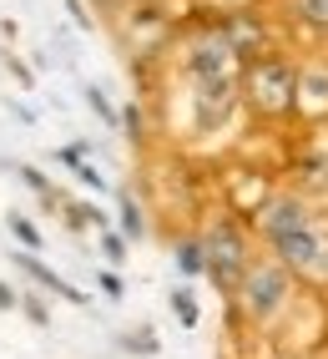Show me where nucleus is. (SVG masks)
Segmentation results:
<instances>
[{"label": "nucleus", "mask_w": 328, "mask_h": 359, "mask_svg": "<svg viewBox=\"0 0 328 359\" xmlns=\"http://www.w3.org/2000/svg\"><path fill=\"white\" fill-rule=\"evenodd\" d=\"M252 233L298 283H328V223L303 193H268L252 208Z\"/></svg>", "instance_id": "1"}, {"label": "nucleus", "mask_w": 328, "mask_h": 359, "mask_svg": "<svg viewBox=\"0 0 328 359\" xmlns=\"http://www.w3.org/2000/svg\"><path fill=\"white\" fill-rule=\"evenodd\" d=\"M232 304H238V314H243L252 329H273V324L298 304V278H293L278 258L257 253V258L248 263L243 283L232 289Z\"/></svg>", "instance_id": "2"}, {"label": "nucleus", "mask_w": 328, "mask_h": 359, "mask_svg": "<svg viewBox=\"0 0 328 359\" xmlns=\"http://www.w3.org/2000/svg\"><path fill=\"white\" fill-rule=\"evenodd\" d=\"M243 107L257 122H288L298 116V66L278 51H263L243 66Z\"/></svg>", "instance_id": "3"}, {"label": "nucleus", "mask_w": 328, "mask_h": 359, "mask_svg": "<svg viewBox=\"0 0 328 359\" xmlns=\"http://www.w3.org/2000/svg\"><path fill=\"white\" fill-rule=\"evenodd\" d=\"M202 238V253H207V278L218 283V289L232 299V289L243 283V273H248V263L257 258V248H252V233L238 223V218H213L207 223V233H197Z\"/></svg>", "instance_id": "4"}, {"label": "nucleus", "mask_w": 328, "mask_h": 359, "mask_svg": "<svg viewBox=\"0 0 328 359\" xmlns=\"http://www.w3.org/2000/svg\"><path fill=\"white\" fill-rule=\"evenodd\" d=\"M298 116L323 127L328 122V61H303L298 66Z\"/></svg>", "instance_id": "5"}, {"label": "nucleus", "mask_w": 328, "mask_h": 359, "mask_svg": "<svg viewBox=\"0 0 328 359\" xmlns=\"http://www.w3.org/2000/svg\"><path fill=\"white\" fill-rule=\"evenodd\" d=\"M10 258H15V269L26 273V278H36V283H41L45 294H56V299H66V304H76V309H86V304H91V299H86V294L76 289V283H66V278H56V273L45 269V263H41L36 253H10Z\"/></svg>", "instance_id": "6"}, {"label": "nucleus", "mask_w": 328, "mask_h": 359, "mask_svg": "<svg viewBox=\"0 0 328 359\" xmlns=\"http://www.w3.org/2000/svg\"><path fill=\"white\" fill-rule=\"evenodd\" d=\"M288 11L303 31H313V36H328V0H288Z\"/></svg>", "instance_id": "7"}, {"label": "nucleus", "mask_w": 328, "mask_h": 359, "mask_svg": "<svg viewBox=\"0 0 328 359\" xmlns=\"http://www.w3.org/2000/svg\"><path fill=\"white\" fill-rule=\"evenodd\" d=\"M177 269L187 278H207V253H202V238H177Z\"/></svg>", "instance_id": "8"}, {"label": "nucleus", "mask_w": 328, "mask_h": 359, "mask_svg": "<svg viewBox=\"0 0 328 359\" xmlns=\"http://www.w3.org/2000/svg\"><path fill=\"white\" fill-rule=\"evenodd\" d=\"M6 228H10V238H15V243L26 248V253H41V228L26 218V212H10V218H6Z\"/></svg>", "instance_id": "9"}, {"label": "nucleus", "mask_w": 328, "mask_h": 359, "mask_svg": "<svg viewBox=\"0 0 328 359\" xmlns=\"http://www.w3.org/2000/svg\"><path fill=\"white\" fill-rule=\"evenodd\" d=\"M131 243V238H147V218H142V208H136V198L131 193H122V228H116Z\"/></svg>", "instance_id": "10"}, {"label": "nucleus", "mask_w": 328, "mask_h": 359, "mask_svg": "<svg viewBox=\"0 0 328 359\" xmlns=\"http://www.w3.org/2000/svg\"><path fill=\"white\" fill-rule=\"evenodd\" d=\"M15 177L26 182V187H31V193H36L41 203H56V187L45 182V172H41V167H31V162H15Z\"/></svg>", "instance_id": "11"}, {"label": "nucleus", "mask_w": 328, "mask_h": 359, "mask_svg": "<svg viewBox=\"0 0 328 359\" xmlns=\"http://www.w3.org/2000/svg\"><path fill=\"white\" fill-rule=\"evenodd\" d=\"M167 304H172V314H177V324H182V329H197L202 309H197V299L187 294V289H172V299H167Z\"/></svg>", "instance_id": "12"}, {"label": "nucleus", "mask_w": 328, "mask_h": 359, "mask_svg": "<svg viewBox=\"0 0 328 359\" xmlns=\"http://www.w3.org/2000/svg\"><path fill=\"white\" fill-rule=\"evenodd\" d=\"M86 107H91V111H97V116H101V122H106L111 132H116V127H122V111H116V107L106 102V91H101V86H86Z\"/></svg>", "instance_id": "13"}, {"label": "nucleus", "mask_w": 328, "mask_h": 359, "mask_svg": "<svg viewBox=\"0 0 328 359\" xmlns=\"http://www.w3.org/2000/svg\"><path fill=\"white\" fill-rule=\"evenodd\" d=\"M101 253H106L111 263H127V238L116 233V228H101Z\"/></svg>", "instance_id": "14"}, {"label": "nucleus", "mask_w": 328, "mask_h": 359, "mask_svg": "<svg viewBox=\"0 0 328 359\" xmlns=\"http://www.w3.org/2000/svg\"><path fill=\"white\" fill-rule=\"evenodd\" d=\"M71 172H76V177H81L86 187H97V193H101V187H106V177L97 172V162H86V157H76V162H71Z\"/></svg>", "instance_id": "15"}, {"label": "nucleus", "mask_w": 328, "mask_h": 359, "mask_svg": "<svg viewBox=\"0 0 328 359\" xmlns=\"http://www.w3.org/2000/svg\"><path fill=\"white\" fill-rule=\"evenodd\" d=\"M97 283H101V294H106V299H122V294H127L122 273H111V269H101V273H97Z\"/></svg>", "instance_id": "16"}, {"label": "nucleus", "mask_w": 328, "mask_h": 359, "mask_svg": "<svg viewBox=\"0 0 328 359\" xmlns=\"http://www.w3.org/2000/svg\"><path fill=\"white\" fill-rule=\"evenodd\" d=\"M122 127H127V137H131V142H142V137H147V132H142V111H136V107H127V111H122Z\"/></svg>", "instance_id": "17"}, {"label": "nucleus", "mask_w": 328, "mask_h": 359, "mask_svg": "<svg viewBox=\"0 0 328 359\" xmlns=\"http://www.w3.org/2000/svg\"><path fill=\"white\" fill-rule=\"evenodd\" d=\"M20 309H26V314H31L36 324H45V304H41L36 294H20Z\"/></svg>", "instance_id": "18"}, {"label": "nucleus", "mask_w": 328, "mask_h": 359, "mask_svg": "<svg viewBox=\"0 0 328 359\" xmlns=\"http://www.w3.org/2000/svg\"><path fill=\"white\" fill-rule=\"evenodd\" d=\"M0 309H6V314H10V309H20V294L10 289V283H0Z\"/></svg>", "instance_id": "19"}]
</instances>
